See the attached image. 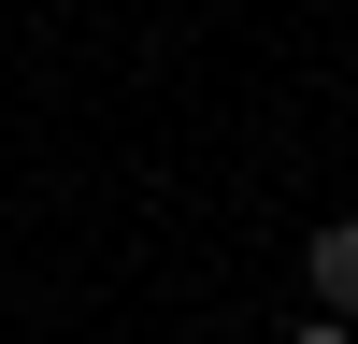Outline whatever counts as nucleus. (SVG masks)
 Here are the masks:
<instances>
[{
	"mask_svg": "<svg viewBox=\"0 0 358 344\" xmlns=\"http://www.w3.org/2000/svg\"><path fill=\"white\" fill-rule=\"evenodd\" d=\"M301 273H315V315H358V215H330L301 244Z\"/></svg>",
	"mask_w": 358,
	"mask_h": 344,
	"instance_id": "obj_1",
	"label": "nucleus"
},
{
	"mask_svg": "<svg viewBox=\"0 0 358 344\" xmlns=\"http://www.w3.org/2000/svg\"><path fill=\"white\" fill-rule=\"evenodd\" d=\"M301 344H358V330H344V315H315V330H301Z\"/></svg>",
	"mask_w": 358,
	"mask_h": 344,
	"instance_id": "obj_2",
	"label": "nucleus"
}]
</instances>
